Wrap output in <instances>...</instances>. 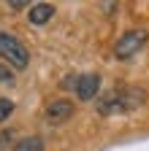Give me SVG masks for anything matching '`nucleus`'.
<instances>
[{
    "mask_svg": "<svg viewBox=\"0 0 149 151\" xmlns=\"http://www.w3.org/2000/svg\"><path fill=\"white\" fill-rule=\"evenodd\" d=\"M144 103V89L138 86H122V89H111L98 100V113L111 116V113H130Z\"/></svg>",
    "mask_w": 149,
    "mask_h": 151,
    "instance_id": "1",
    "label": "nucleus"
},
{
    "mask_svg": "<svg viewBox=\"0 0 149 151\" xmlns=\"http://www.w3.org/2000/svg\"><path fill=\"white\" fill-rule=\"evenodd\" d=\"M0 57H3L11 68H16V70H25L27 62H30V54H27L25 43L19 41V38L3 32V30H0Z\"/></svg>",
    "mask_w": 149,
    "mask_h": 151,
    "instance_id": "2",
    "label": "nucleus"
},
{
    "mask_svg": "<svg viewBox=\"0 0 149 151\" xmlns=\"http://www.w3.org/2000/svg\"><path fill=\"white\" fill-rule=\"evenodd\" d=\"M149 41V32L146 30H127L122 32V38L114 43V57L117 60H130L133 54H138Z\"/></svg>",
    "mask_w": 149,
    "mask_h": 151,
    "instance_id": "3",
    "label": "nucleus"
},
{
    "mask_svg": "<svg viewBox=\"0 0 149 151\" xmlns=\"http://www.w3.org/2000/svg\"><path fill=\"white\" fill-rule=\"evenodd\" d=\"M73 92H76L79 100H92L95 94L100 92V76L98 73H81L76 76V81H73Z\"/></svg>",
    "mask_w": 149,
    "mask_h": 151,
    "instance_id": "4",
    "label": "nucleus"
},
{
    "mask_svg": "<svg viewBox=\"0 0 149 151\" xmlns=\"http://www.w3.org/2000/svg\"><path fill=\"white\" fill-rule=\"evenodd\" d=\"M71 116H73V103L65 100V97L52 100V103L46 105V122H52V124H63V122H68Z\"/></svg>",
    "mask_w": 149,
    "mask_h": 151,
    "instance_id": "5",
    "label": "nucleus"
},
{
    "mask_svg": "<svg viewBox=\"0 0 149 151\" xmlns=\"http://www.w3.org/2000/svg\"><path fill=\"white\" fill-rule=\"evenodd\" d=\"M52 16H54V6L52 3H35L30 8V22L33 24H46Z\"/></svg>",
    "mask_w": 149,
    "mask_h": 151,
    "instance_id": "6",
    "label": "nucleus"
},
{
    "mask_svg": "<svg viewBox=\"0 0 149 151\" xmlns=\"http://www.w3.org/2000/svg\"><path fill=\"white\" fill-rule=\"evenodd\" d=\"M8 151H44V140L38 135H33V138L19 140V143H16L14 148H8Z\"/></svg>",
    "mask_w": 149,
    "mask_h": 151,
    "instance_id": "7",
    "label": "nucleus"
},
{
    "mask_svg": "<svg viewBox=\"0 0 149 151\" xmlns=\"http://www.w3.org/2000/svg\"><path fill=\"white\" fill-rule=\"evenodd\" d=\"M11 113H14V103L8 97H0V122H6Z\"/></svg>",
    "mask_w": 149,
    "mask_h": 151,
    "instance_id": "8",
    "label": "nucleus"
},
{
    "mask_svg": "<svg viewBox=\"0 0 149 151\" xmlns=\"http://www.w3.org/2000/svg\"><path fill=\"white\" fill-rule=\"evenodd\" d=\"M25 6H30L27 0H8V8H14V11H19V8H25Z\"/></svg>",
    "mask_w": 149,
    "mask_h": 151,
    "instance_id": "9",
    "label": "nucleus"
},
{
    "mask_svg": "<svg viewBox=\"0 0 149 151\" xmlns=\"http://www.w3.org/2000/svg\"><path fill=\"white\" fill-rule=\"evenodd\" d=\"M11 78H14V73H11L6 65H0V81H11Z\"/></svg>",
    "mask_w": 149,
    "mask_h": 151,
    "instance_id": "10",
    "label": "nucleus"
}]
</instances>
